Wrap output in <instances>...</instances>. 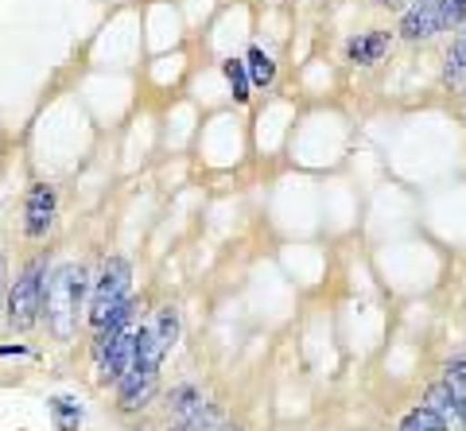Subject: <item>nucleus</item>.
Masks as SVG:
<instances>
[{"label":"nucleus","instance_id":"1","mask_svg":"<svg viewBox=\"0 0 466 431\" xmlns=\"http://www.w3.org/2000/svg\"><path fill=\"white\" fill-rule=\"evenodd\" d=\"M86 299H90V280H86L82 265H58L55 272H47V292H43V315H47V326L58 342H70L78 330V319L86 311Z\"/></svg>","mask_w":466,"mask_h":431},{"label":"nucleus","instance_id":"2","mask_svg":"<svg viewBox=\"0 0 466 431\" xmlns=\"http://www.w3.org/2000/svg\"><path fill=\"white\" fill-rule=\"evenodd\" d=\"M43 292H47V261L35 256L16 280H12L8 304H5V319L12 330H32L43 315Z\"/></svg>","mask_w":466,"mask_h":431},{"label":"nucleus","instance_id":"3","mask_svg":"<svg viewBox=\"0 0 466 431\" xmlns=\"http://www.w3.org/2000/svg\"><path fill=\"white\" fill-rule=\"evenodd\" d=\"M128 296H133V265H128L125 256H109V261L101 265L94 287H90V304H86L90 315H86V323L97 330Z\"/></svg>","mask_w":466,"mask_h":431},{"label":"nucleus","instance_id":"4","mask_svg":"<svg viewBox=\"0 0 466 431\" xmlns=\"http://www.w3.org/2000/svg\"><path fill=\"white\" fill-rule=\"evenodd\" d=\"M55 214H58V195H55V186L35 183L32 191H27V198H24V234L32 237V241L47 237V229L55 226Z\"/></svg>","mask_w":466,"mask_h":431},{"label":"nucleus","instance_id":"5","mask_svg":"<svg viewBox=\"0 0 466 431\" xmlns=\"http://www.w3.org/2000/svg\"><path fill=\"white\" fill-rule=\"evenodd\" d=\"M443 32V20H440V0H412L400 16V35L408 43H420V39H431Z\"/></svg>","mask_w":466,"mask_h":431},{"label":"nucleus","instance_id":"6","mask_svg":"<svg viewBox=\"0 0 466 431\" xmlns=\"http://www.w3.org/2000/svg\"><path fill=\"white\" fill-rule=\"evenodd\" d=\"M156 381H159V373H148V369H140L133 366L125 373L121 381H116V400H121V412H140L148 400L156 396Z\"/></svg>","mask_w":466,"mask_h":431},{"label":"nucleus","instance_id":"7","mask_svg":"<svg viewBox=\"0 0 466 431\" xmlns=\"http://www.w3.org/2000/svg\"><path fill=\"white\" fill-rule=\"evenodd\" d=\"M389 43H392V35L385 32V27H373V32H358L354 39L346 43V59L354 63V66H373V63L385 59Z\"/></svg>","mask_w":466,"mask_h":431},{"label":"nucleus","instance_id":"8","mask_svg":"<svg viewBox=\"0 0 466 431\" xmlns=\"http://www.w3.org/2000/svg\"><path fill=\"white\" fill-rule=\"evenodd\" d=\"M424 405H428L435 416H440V424H443L447 431H466L462 408H459V400H455V393H451L447 381H435V385H431L428 396H424Z\"/></svg>","mask_w":466,"mask_h":431},{"label":"nucleus","instance_id":"9","mask_svg":"<svg viewBox=\"0 0 466 431\" xmlns=\"http://www.w3.org/2000/svg\"><path fill=\"white\" fill-rule=\"evenodd\" d=\"M207 412L210 408H207V400H202V393L195 389V385H179V389H171V420L175 424H195Z\"/></svg>","mask_w":466,"mask_h":431},{"label":"nucleus","instance_id":"10","mask_svg":"<svg viewBox=\"0 0 466 431\" xmlns=\"http://www.w3.org/2000/svg\"><path fill=\"white\" fill-rule=\"evenodd\" d=\"M47 412H51V420L58 431H75L82 424V400L78 396H51L47 400Z\"/></svg>","mask_w":466,"mask_h":431},{"label":"nucleus","instance_id":"11","mask_svg":"<svg viewBox=\"0 0 466 431\" xmlns=\"http://www.w3.org/2000/svg\"><path fill=\"white\" fill-rule=\"evenodd\" d=\"M245 70H249V82L257 85V90H268V85L276 82V63H272V55L265 47H249V55H245Z\"/></svg>","mask_w":466,"mask_h":431},{"label":"nucleus","instance_id":"12","mask_svg":"<svg viewBox=\"0 0 466 431\" xmlns=\"http://www.w3.org/2000/svg\"><path fill=\"white\" fill-rule=\"evenodd\" d=\"M222 75H226V82H229L233 102H238V105L249 102L253 82H249V70H245V59H226V63H222Z\"/></svg>","mask_w":466,"mask_h":431},{"label":"nucleus","instance_id":"13","mask_svg":"<svg viewBox=\"0 0 466 431\" xmlns=\"http://www.w3.org/2000/svg\"><path fill=\"white\" fill-rule=\"evenodd\" d=\"M447 82L466 85V24L459 27V35H455V43H451V51H447Z\"/></svg>","mask_w":466,"mask_h":431},{"label":"nucleus","instance_id":"14","mask_svg":"<svg viewBox=\"0 0 466 431\" xmlns=\"http://www.w3.org/2000/svg\"><path fill=\"white\" fill-rule=\"evenodd\" d=\"M397 431H447V427L440 424V416H435L428 405H420V408H412L404 416Z\"/></svg>","mask_w":466,"mask_h":431},{"label":"nucleus","instance_id":"15","mask_svg":"<svg viewBox=\"0 0 466 431\" xmlns=\"http://www.w3.org/2000/svg\"><path fill=\"white\" fill-rule=\"evenodd\" d=\"M443 381L451 385V393H455L459 408H462V420H466V357H455V362H447Z\"/></svg>","mask_w":466,"mask_h":431},{"label":"nucleus","instance_id":"16","mask_svg":"<svg viewBox=\"0 0 466 431\" xmlns=\"http://www.w3.org/2000/svg\"><path fill=\"white\" fill-rule=\"evenodd\" d=\"M440 20H443V32L447 27H462L466 24V0H440Z\"/></svg>","mask_w":466,"mask_h":431},{"label":"nucleus","instance_id":"17","mask_svg":"<svg viewBox=\"0 0 466 431\" xmlns=\"http://www.w3.org/2000/svg\"><path fill=\"white\" fill-rule=\"evenodd\" d=\"M5 287H8V265H5V253H0V311H5Z\"/></svg>","mask_w":466,"mask_h":431},{"label":"nucleus","instance_id":"18","mask_svg":"<svg viewBox=\"0 0 466 431\" xmlns=\"http://www.w3.org/2000/svg\"><path fill=\"white\" fill-rule=\"evenodd\" d=\"M24 354H27L24 342H8V346H0V357H24Z\"/></svg>","mask_w":466,"mask_h":431},{"label":"nucleus","instance_id":"19","mask_svg":"<svg viewBox=\"0 0 466 431\" xmlns=\"http://www.w3.org/2000/svg\"><path fill=\"white\" fill-rule=\"evenodd\" d=\"M381 5H385V8H408L412 0H381Z\"/></svg>","mask_w":466,"mask_h":431}]
</instances>
